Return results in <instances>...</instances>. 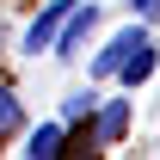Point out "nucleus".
Instances as JSON below:
<instances>
[{
	"label": "nucleus",
	"mask_w": 160,
	"mask_h": 160,
	"mask_svg": "<svg viewBox=\"0 0 160 160\" xmlns=\"http://www.w3.org/2000/svg\"><path fill=\"white\" fill-rule=\"evenodd\" d=\"M92 25H99V6H74V12L62 19V31H56V43H49V49H56V56H74L80 37H86Z\"/></svg>",
	"instance_id": "obj_3"
},
{
	"label": "nucleus",
	"mask_w": 160,
	"mask_h": 160,
	"mask_svg": "<svg viewBox=\"0 0 160 160\" xmlns=\"http://www.w3.org/2000/svg\"><path fill=\"white\" fill-rule=\"evenodd\" d=\"M129 12L136 19H160V0H129Z\"/></svg>",
	"instance_id": "obj_9"
},
{
	"label": "nucleus",
	"mask_w": 160,
	"mask_h": 160,
	"mask_svg": "<svg viewBox=\"0 0 160 160\" xmlns=\"http://www.w3.org/2000/svg\"><path fill=\"white\" fill-rule=\"evenodd\" d=\"M123 129H129V105H123V99H111V105L99 111V142H117Z\"/></svg>",
	"instance_id": "obj_6"
},
{
	"label": "nucleus",
	"mask_w": 160,
	"mask_h": 160,
	"mask_svg": "<svg viewBox=\"0 0 160 160\" xmlns=\"http://www.w3.org/2000/svg\"><path fill=\"white\" fill-rule=\"evenodd\" d=\"M142 37H148V31H136V25H129V31H117V37H111V43L99 49V62H92V80H111V74L123 68V62H129V49H136Z\"/></svg>",
	"instance_id": "obj_2"
},
{
	"label": "nucleus",
	"mask_w": 160,
	"mask_h": 160,
	"mask_svg": "<svg viewBox=\"0 0 160 160\" xmlns=\"http://www.w3.org/2000/svg\"><path fill=\"white\" fill-rule=\"evenodd\" d=\"M92 105H99V92H86V86H80V92H68V105H62V123H74V117H86Z\"/></svg>",
	"instance_id": "obj_7"
},
{
	"label": "nucleus",
	"mask_w": 160,
	"mask_h": 160,
	"mask_svg": "<svg viewBox=\"0 0 160 160\" xmlns=\"http://www.w3.org/2000/svg\"><path fill=\"white\" fill-rule=\"evenodd\" d=\"M25 154H31V160H56V154H62V123H43V129H31Z\"/></svg>",
	"instance_id": "obj_5"
},
{
	"label": "nucleus",
	"mask_w": 160,
	"mask_h": 160,
	"mask_svg": "<svg viewBox=\"0 0 160 160\" xmlns=\"http://www.w3.org/2000/svg\"><path fill=\"white\" fill-rule=\"evenodd\" d=\"M12 129H19V92L0 86V136H12Z\"/></svg>",
	"instance_id": "obj_8"
},
{
	"label": "nucleus",
	"mask_w": 160,
	"mask_h": 160,
	"mask_svg": "<svg viewBox=\"0 0 160 160\" xmlns=\"http://www.w3.org/2000/svg\"><path fill=\"white\" fill-rule=\"evenodd\" d=\"M68 12H74V0H49V6H43L37 19L25 25V56H37V49H49V43H56V31H62V19H68Z\"/></svg>",
	"instance_id": "obj_1"
},
{
	"label": "nucleus",
	"mask_w": 160,
	"mask_h": 160,
	"mask_svg": "<svg viewBox=\"0 0 160 160\" xmlns=\"http://www.w3.org/2000/svg\"><path fill=\"white\" fill-rule=\"evenodd\" d=\"M154 37H142L136 43V49H129V62H123V68H117V80H123V86H129V92H136V86H142V80H148V74H154Z\"/></svg>",
	"instance_id": "obj_4"
}]
</instances>
